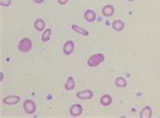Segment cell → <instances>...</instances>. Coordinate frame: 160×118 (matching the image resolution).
I'll return each mask as SVG.
<instances>
[{
	"label": "cell",
	"mask_w": 160,
	"mask_h": 118,
	"mask_svg": "<svg viewBox=\"0 0 160 118\" xmlns=\"http://www.w3.org/2000/svg\"><path fill=\"white\" fill-rule=\"evenodd\" d=\"M75 88V81L73 77H69L68 79H67V81L65 83V89L68 90V91H71L73 90Z\"/></svg>",
	"instance_id": "2e32d148"
},
{
	"label": "cell",
	"mask_w": 160,
	"mask_h": 118,
	"mask_svg": "<svg viewBox=\"0 0 160 118\" xmlns=\"http://www.w3.org/2000/svg\"><path fill=\"white\" fill-rule=\"evenodd\" d=\"M76 97L80 100H89L93 97L92 90H82L76 93Z\"/></svg>",
	"instance_id": "5b68a950"
},
{
	"label": "cell",
	"mask_w": 160,
	"mask_h": 118,
	"mask_svg": "<svg viewBox=\"0 0 160 118\" xmlns=\"http://www.w3.org/2000/svg\"><path fill=\"white\" fill-rule=\"evenodd\" d=\"M71 27H72V29L75 32H77V33H79V35H81L86 36V35H89V32H88L86 29H84L81 26H78V25H76V24H72V26H71Z\"/></svg>",
	"instance_id": "4fadbf2b"
},
{
	"label": "cell",
	"mask_w": 160,
	"mask_h": 118,
	"mask_svg": "<svg viewBox=\"0 0 160 118\" xmlns=\"http://www.w3.org/2000/svg\"><path fill=\"white\" fill-rule=\"evenodd\" d=\"M112 27L115 29L116 31H122L123 29L125 28V22L123 20H120V19H116L115 21L112 22Z\"/></svg>",
	"instance_id": "7c38bea8"
},
{
	"label": "cell",
	"mask_w": 160,
	"mask_h": 118,
	"mask_svg": "<svg viewBox=\"0 0 160 118\" xmlns=\"http://www.w3.org/2000/svg\"><path fill=\"white\" fill-rule=\"evenodd\" d=\"M75 49V44L73 40H67L66 43L63 45V53L66 56H70L71 54L74 52Z\"/></svg>",
	"instance_id": "277c9868"
},
{
	"label": "cell",
	"mask_w": 160,
	"mask_h": 118,
	"mask_svg": "<svg viewBox=\"0 0 160 118\" xmlns=\"http://www.w3.org/2000/svg\"><path fill=\"white\" fill-rule=\"evenodd\" d=\"M152 117V108L150 106H145L140 112V118H151Z\"/></svg>",
	"instance_id": "30bf717a"
},
{
	"label": "cell",
	"mask_w": 160,
	"mask_h": 118,
	"mask_svg": "<svg viewBox=\"0 0 160 118\" xmlns=\"http://www.w3.org/2000/svg\"><path fill=\"white\" fill-rule=\"evenodd\" d=\"M104 61V56L102 54H92V56H90L89 58H88L87 60V65L89 67H98Z\"/></svg>",
	"instance_id": "6da1fadb"
},
{
	"label": "cell",
	"mask_w": 160,
	"mask_h": 118,
	"mask_svg": "<svg viewBox=\"0 0 160 118\" xmlns=\"http://www.w3.org/2000/svg\"><path fill=\"white\" fill-rule=\"evenodd\" d=\"M11 4V0H0V5L3 7H8Z\"/></svg>",
	"instance_id": "ac0fdd59"
},
{
	"label": "cell",
	"mask_w": 160,
	"mask_h": 118,
	"mask_svg": "<svg viewBox=\"0 0 160 118\" xmlns=\"http://www.w3.org/2000/svg\"><path fill=\"white\" fill-rule=\"evenodd\" d=\"M82 111H83V108L80 104H73L72 106L70 107V115L73 116V117H76V116H80L82 114Z\"/></svg>",
	"instance_id": "52a82bcc"
},
{
	"label": "cell",
	"mask_w": 160,
	"mask_h": 118,
	"mask_svg": "<svg viewBox=\"0 0 160 118\" xmlns=\"http://www.w3.org/2000/svg\"><path fill=\"white\" fill-rule=\"evenodd\" d=\"M102 13L103 16H106V17H111V16H112L113 13H115V7H113L112 4H108V5L102 7Z\"/></svg>",
	"instance_id": "ba28073f"
},
{
	"label": "cell",
	"mask_w": 160,
	"mask_h": 118,
	"mask_svg": "<svg viewBox=\"0 0 160 118\" xmlns=\"http://www.w3.org/2000/svg\"><path fill=\"white\" fill-rule=\"evenodd\" d=\"M84 19L88 22H94L96 19V13L91 9H88L84 12Z\"/></svg>",
	"instance_id": "9c48e42d"
},
{
	"label": "cell",
	"mask_w": 160,
	"mask_h": 118,
	"mask_svg": "<svg viewBox=\"0 0 160 118\" xmlns=\"http://www.w3.org/2000/svg\"><path fill=\"white\" fill-rule=\"evenodd\" d=\"M20 101V97L18 95H10V96H7L5 98H3L2 102L5 104V105H15L19 103Z\"/></svg>",
	"instance_id": "8992f818"
},
{
	"label": "cell",
	"mask_w": 160,
	"mask_h": 118,
	"mask_svg": "<svg viewBox=\"0 0 160 118\" xmlns=\"http://www.w3.org/2000/svg\"><path fill=\"white\" fill-rule=\"evenodd\" d=\"M23 109L28 114H33L37 110V105L32 100L27 99L23 102Z\"/></svg>",
	"instance_id": "3957f363"
},
{
	"label": "cell",
	"mask_w": 160,
	"mask_h": 118,
	"mask_svg": "<svg viewBox=\"0 0 160 118\" xmlns=\"http://www.w3.org/2000/svg\"><path fill=\"white\" fill-rule=\"evenodd\" d=\"M115 84H116V86L119 88H125L127 86V80L124 77H118L115 81Z\"/></svg>",
	"instance_id": "e0dca14e"
},
{
	"label": "cell",
	"mask_w": 160,
	"mask_h": 118,
	"mask_svg": "<svg viewBox=\"0 0 160 118\" xmlns=\"http://www.w3.org/2000/svg\"><path fill=\"white\" fill-rule=\"evenodd\" d=\"M32 1H33V2H35V3H38V4H41V3H43V2L45 1V0H32Z\"/></svg>",
	"instance_id": "ffe728a7"
},
{
	"label": "cell",
	"mask_w": 160,
	"mask_h": 118,
	"mask_svg": "<svg viewBox=\"0 0 160 118\" xmlns=\"http://www.w3.org/2000/svg\"><path fill=\"white\" fill-rule=\"evenodd\" d=\"M112 102V97L108 94L102 95V98H100V104H102V106H108V105H111Z\"/></svg>",
	"instance_id": "5bb4252c"
},
{
	"label": "cell",
	"mask_w": 160,
	"mask_h": 118,
	"mask_svg": "<svg viewBox=\"0 0 160 118\" xmlns=\"http://www.w3.org/2000/svg\"><path fill=\"white\" fill-rule=\"evenodd\" d=\"M33 27H35V29L38 31H45L46 22L44 21L43 18H38V19H36L35 24H33Z\"/></svg>",
	"instance_id": "8fae6325"
},
{
	"label": "cell",
	"mask_w": 160,
	"mask_h": 118,
	"mask_svg": "<svg viewBox=\"0 0 160 118\" xmlns=\"http://www.w3.org/2000/svg\"><path fill=\"white\" fill-rule=\"evenodd\" d=\"M127 1H130V2H131V1H135V0H127Z\"/></svg>",
	"instance_id": "44dd1931"
},
{
	"label": "cell",
	"mask_w": 160,
	"mask_h": 118,
	"mask_svg": "<svg viewBox=\"0 0 160 118\" xmlns=\"http://www.w3.org/2000/svg\"><path fill=\"white\" fill-rule=\"evenodd\" d=\"M32 44L28 37H24L18 43V50L22 53H28L32 50Z\"/></svg>",
	"instance_id": "7a4b0ae2"
},
{
	"label": "cell",
	"mask_w": 160,
	"mask_h": 118,
	"mask_svg": "<svg viewBox=\"0 0 160 118\" xmlns=\"http://www.w3.org/2000/svg\"><path fill=\"white\" fill-rule=\"evenodd\" d=\"M69 0H58V3L60 4V5H65V4L68 3Z\"/></svg>",
	"instance_id": "d6986e66"
},
{
	"label": "cell",
	"mask_w": 160,
	"mask_h": 118,
	"mask_svg": "<svg viewBox=\"0 0 160 118\" xmlns=\"http://www.w3.org/2000/svg\"><path fill=\"white\" fill-rule=\"evenodd\" d=\"M51 33H52V29L51 28H46L45 31L42 33V40L44 43H47L51 39Z\"/></svg>",
	"instance_id": "9a60e30c"
}]
</instances>
